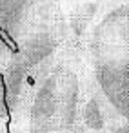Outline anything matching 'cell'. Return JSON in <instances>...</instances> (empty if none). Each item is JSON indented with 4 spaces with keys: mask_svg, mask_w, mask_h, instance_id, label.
Instances as JSON below:
<instances>
[{
    "mask_svg": "<svg viewBox=\"0 0 129 133\" xmlns=\"http://www.w3.org/2000/svg\"><path fill=\"white\" fill-rule=\"evenodd\" d=\"M75 49L66 42L51 68L38 80L22 120L26 133H76L84 84Z\"/></svg>",
    "mask_w": 129,
    "mask_h": 133,
    "instance_id": "obj_1",
    "label": "cell"
},
{
    "mask_svg": "<svg viewBox=\"0 0 129 133\" xmlns=\"http://www.w3.org/2000/svg\"><path fill=\"white\" fill-rule=\"evenodd\" d=\"M66 42H67L66 15L46 22L22 42L11 62L2 71L8 88V104L11 120L22 124L27 102L38 80L56 60Z\"/></svg>",
    "mask_w": 129,
    "mask_h": 133,
    "instance_id": "obj_2",
    "label": "cell"
},
{
    "mask_svg": "<svg viewBox=\"0 0 129 133\" xmlns=\"http://www.w3.org/2000/svg\"><path fill=\"white\" fill-rule=\"evenodd\" d=\"M62 15L58 0H0V71L35 29Z\"/></svg>",
    "mask_w": 129,
    "mask_h": 133,
    "instance_id": "obj_3",
    "label": "cell"
},
{
    "mask_svg": "<svg viewBox=\"0 0 129 133\" xmlns=\"http://www.w3.org/2000/svg\"><path fill=\"white\" fill-rule=\"evenodd\" d=\"M89 77L113 111L129 120V46L87 58Z\"/></svg>",
    "mask_w": 129,
    "mask_h": 133,
    "instance_id": "obj_4",
    "label": "cell"
},
{
    "mask_svg": "<svg viewBox=\"0 0 129 133\" xmlns=\"http://www.w3.org/2000/svg\"><path fill=\"white\" fill-rule=\"evenodd\" d=\"M124 46H129V2H120L95 20L84 51L93 58Z\"/></svg>",
    "mask_w": 129,
    "mask_h": 133,
    "instance_id": "obj_5",
    "label": "cell"
},
{
    "mask_svg": "<svg viewBox=\"0 0 129 133\" xmlns=\"http://www.w3.org/2000/svg\"><path fill=\"white\" fill-rule=\"evenodd\" d=\"M118 115L113 111L105 97L95 86L93 78L87 77L84 84V95L78 115V131L84 133H107L111 122Z\"/></svg>",
    "mask_w": 129,
    "mask_h": 133,
    "instance_id": "obj_6",
    "label": "cell"
},
{
    "mask_svg": "<svg viewBox=\"0 0 129 133\" xmlns=\"http://www.w3.org/2000/svg\"><path fill=\"white\" fill-rule=\"evenodd\" d=\"M100 4L95 0H87V2L76 4L71 13L66 17L67 20V46L71 49H84L87 35L95 24V18L98 15Z\"/></svg>",
    "mask_w": 129,
    "mask_h": 133,
    "instance_id": "obj_7",
    "label": "cell"
},
{
    "mask_svg": "<svg viewBox=\"0 0 129 133\" xmlns=\"http://www.w3.org/2000/svg\"><path fill=\"white\" fill-rule=\"evenodd\" d=\"M11 118L9 104H8V88L4 80V73L0 71V124H6Z\"/></svg>",
    "mask_w": 129,
    "mask_h": 133,
    "instance_id": "obj_8",
    "label": "cell"
},
{
    "mask_svg": "<svg viewBox=\"0 0 129 133\" xmlns=\"http://www.w3.org/2000/svg\"><path fill=\"white\" fill-rule=\"evenodd\" d=\"M107 133H129V120L127 118H122V117H116L111 122Z\"/></svg>",
    "mask_w": 129,
    "mask_h": 133,
    "instance_id": "obj_9",
    "label": "cell"
},
{
    "mask_svg": "<svg viewBox=\"0 0 129 133\" xmlns=\"http://www.w3.org/2000/svg\"><path fill=\"white\" fill-rule=\"evenodd\" d=\"M0 133H8V128H6V124H0Z\"/></svg>",
    "mask_w": 129,
    "mask_h": 133,
    "instance_id": "obj_10",
    "label": "cell"
},
{
    "mask_svg": "<svg viewBox=\"0 0 129 133\" xmlns=\"http://www.w3.org/2000/svg\"><path fill=\"white\" fill-rule=\"evenodd\" d=\"M76 133H84V131H76Z\"/></svg>",
    "mask_w": 129,
    "mask_h": 133,
    "instance_id": "obj_11",
    "label": "cell"
}]
</instances>
